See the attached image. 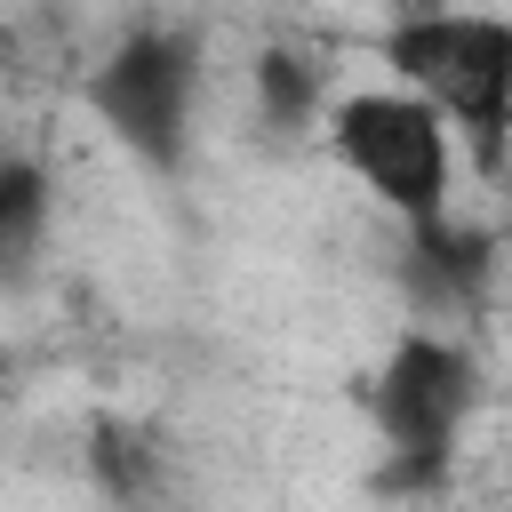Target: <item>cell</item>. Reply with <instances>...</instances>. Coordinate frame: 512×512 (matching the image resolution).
I'll return each mask as SVG.
<instances>
[{"label":"cell","mask_w":512,"mask_h":512,"mask_svg":"<svg viewBox=\"0 0 512 512\" xmlns=\"http://www.w3.org/2000/svg\"><path fill=\"white\" fill-rule=\"evenodd\" d=\"M384 64H400L424 88V104L464 128V144L488 176L504 168V144H512V24L416 8L384 32Z\"/></svg>","instance_id":"cell-1"},{"label":"cell","mask_w":512,"mask_h":512,"mask_svg":"<svg viewBox=\"0 0 512 512\" xmlns=\"http://www.w3.org/2000/svg\"><path fill=\"white\" fill-rule=\"evenodd\" d=\"M336 152L416 232L440 224V208H448V128L424 96H352V104H336Z\"/></svg>","instance_id":"cell-2"},{"label":"cell","mask_w":512,"mask_h":512,"mask_svg":"<svg viewBox=\"0 0 512 512\" xmlns=\"http://www.w3.org/2000/svg\"><path fill=\"white\" fill-rule=\"evenodd\" d=\"M472 408V360L440 336H408L392 360H384V384H376V424L400 456H448L456 424Z\"/></svg>","instance_id":"cell-3"},{"label":"cell","mask_w":512,"mask_h":512,"mask_svg":"<svg viewBox=\"0 0 512 512\" xmlns=\"http://www.w3.org/2000/svg\"><path fill=\"white\" fill-rule=\"evenodd\" d=\"M184 104H192V48L168 40V32H144L128 40L104 72H96V112L152 160H176V128H184Z\"/></svg>","instance_id":"cell-4"},{"label":"cell","mask_w":512,"mask_h":512,"mask_svg":"<svg viewBox=\"0 0 512 512\" xmlns=\"http://www.w3.org/2000/svg\"><path fill=\"white\" fill-rule=\"evenodd\" d=\"M416 272H424V288H432V296H472V288H480V272H488V240L432 224V232H416Z\"/></svg>","instance_id":"cell-5"},{"label":"cell","mask_w":512,"mask_h":512,"mask_svg":"<svg viewBox=\"0 0 512 512\" xmlns=\"http://www.w3.org/2000/svg\"><path fill=\"white\" fill-rule=\"evenodd\" d=\"M40 208H48L40 168L0 160V272H16V264L32 256V240H40Z\"/></svg>","instance_id":"cell-6"},{"label":"cell","mask_w":512,"mask_h":512,"mask_svg":"<svg viewBox=\"0 0 512 512\" xmlns=\"http://www.w3.org/2000/svg\"><path fill=\"white\" fill-rule=\"evenodd\" d=\"M256 96H264V112L280 120V128H296L312 104H320V72L304 64V56H256Z\"/></svg>","instance_id":"cell-7"},{"label":"cell","mask_w":512,"mask_h":512,"mask_svg":"<svg viewBox=\"0 0 512 512\" xmlns=\"http://www.w3.org/2000/svg\"><path fill=\"white\" fill-rule=\"evenodd\" d=\"M96 472H104V488H112V496H128V504H144V496H152V448H144L136 432H120V424H104V432H96Z\"/></svg>","instance_id":"cell-8"},{"label":"cell","mask_w":512,"mask_h":512,"mask_svg":"<svg viewBox=\"0 0 512 512\" xmlns=\"http://www.w3.org/2000/svg\"><path fill=\"white\" fill-rule=\"evenodd\" d=\"M0 384H8V352H0Z\"/></svg>","instance_id":"cell-9"}]
</instances>
